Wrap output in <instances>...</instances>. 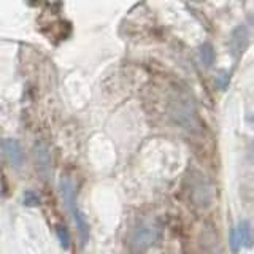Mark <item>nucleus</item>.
<instances>
[{
    "label": "nucleus",
    "instance_id": "1",
    "mask_svg": "<svg viewBox=\"0 0 254 254\" xmlns=\"http://www.w3.org/2000/svg\"><path fill=\"white\" fill-rule=\"evenodd\" d=\"M159 235V229L154 221H145L135 229L132 235V245L135 250H146L151 245H154Z\"/></svg>",
    "mask_w": 254,
    "mask_h": 254
},
{
    "label": "nucleus",
    "instance_id": "2",
    "mask_svg": "<svg viewBox=\"0 0 254 254\" xmlns=\"http://www.w3.org/2000/svg\"><path fill=\"white\" fill-rule=\"evenodd\" d=\"M3 153H5V157L8 159V162H10L11 167H14V169H19L22 165L24 153H22V148L18 140L5 138L3 140Z\"/></svg>",
    "mask_w": 254,
    "mask_h": 254
},
{
    "label": "nucleus",
    "instance_id": "3",
    "mask_svg": "<svg viewBox=\"0 0 254 254\" xmlns=\"http://www.w3.org/2000/svg\"><path fill=\"white\" fill-rule=\"evenodd\" d=\"M35 164H37V170L42 173L45 178H48V175H50V170H51V156L46 145L35 146Z\"/></svg>",
    "mask_w": 254,
    "mask_h": 254
},
{
    "label": "nucleus",
    "instance_id": "4",
    "mask_svg": "<svg viewBox=\"0 0 254 254\" xmlns=\"http://www.w3.org/2000/svg\"><path fill=\"white\" fill-rule=\"evenodd\" d=\"M61 195L64 198V203H65L67 208L71 211L76 208V189H75V185L73 181L70 178L64 177L61 180Z\"/></svg>",
    "mask_w": 254,
    "mask_h": 254
},
{
    "label": "nucleus",
    "instance_id": "5",
    "mask_svg": "<svg viewBox=\"0 0 254 254\" xmlns=\"http://www.w3.org/2000/svg\"><path fill=\"white\" fill-rule=\"evenodd\" d=\"M237 234L238 238L242 242V248H253L254 245V235H253V227H251V222L248 219H242L240 222L237 224Z\"/></svg>",
    "mask_w": 254,
    "mask_h": 254
},
{
    "label": "nucleus",
    "instance_id": "6",
    "mask_svg": "<svg viewBox=\"0 0 254 254\" xmlns=\"http://www.w3.org/2000/svg\"><path fill=\"white\" fill-rule=\"evenodd\" d=\"M246 42H248V32H246L245 27H238L232 32V38H230V48H232V53L237 56V54H242L245 46H246Z\"/></svg>",
    "mask_w": 254,
    "mask_h": 254
},
{
    "label": "nucleus",
    "instance_id": "7",
    "mask_svg": "<svg viewBox=\"0 0 254 254\" xmlns=\"http://www.w3.org/2000/svg\"><path fill=\"white\" fill-rule=\"evenodd\" d=\"M71 214H73V221L76 224V229H78V234H79V238H81V242L86 243L87 240H89V224H87V221L84 218V214L78 210V206L75 210L70 211Z\"/></svg>",
    "mask_w": 254,
    "mask_h": 254
},
{
    "label": "nucleus",
    "instance_id": "8",
    "mask_svg": "<svg viewBox=\"0 0 254 254\" xmlns=\"http://www.w3.org/2000/svg\"><path fill=\"white\" fill-rule=\"evenodd\" d=\"M198 56H200V61L205 67H211V64L214 62V51H213V46L210 43H203L200 46Z\"/></svg>",
    "mask_w": 254,
    "mask_h": 254
},
{
    "label": "nucleus",
    "instance_id": "9",
    "mask_svg": "<svg viewBox=\"0 0 254 254\" xmlns=\"http://www.w3.org/2000/svg\"><path fill=\"white\" fill-rule=\"evenodd\" d=\"M56 234H58L59 238V243L64 250H68L70 248V235H68V230L64 227V226H56Z\"/></svg>",
    "mask_w": 254,
    "mask_h": 254
},
{
    "label": "nucleus",
    "instance_id": "10",
    "mask_svg": "<svg viewBox=\"0 0 254 254\" xmlns=\"http://www.w3.org/2000/svg\"><path fill=\"white\" fill-rule=\"evenodd\" d=\"M214 83H216V86L219 87L221 91H224L226 87L229 86V83H230V75L227 73L226 70H219L216 78H214Z\"/></svg>",
    "mask_w": 254,
    "mask_h": 254
},
{
    "label": "nucleus",
    "instance_id": "11",
    "mask_svg": "<svg viewBox=\"0 0 254 254\" xmlns=\"http://www.w3.org/2000/svg\"><path fill=\"white\" fill-rule=\"evenodd\" d=\"M22 202L27 206H37V205H40V197L34 192V190H26V192L22 194Z\"/></svg>",
    "mask_w": 254,
    "mask_h": 254
},
{
    "label": "nucleus",
    "instance_id": "12",
    "mask_svg": "<svg viewBox=\"0 0 254 254\" xmlns=\"http://www.w3.org/2000/svg\"><path fill=\"white\" fill-rule=\"evenodd\" d=\"M230 248H232L234 253H238L242 248V242L240 238H238V234H237V229L234 227L232 229V234H230Z\"/></svg>",
    "mask_w": 254,
    "mask_h": 254
}]
</instances>
